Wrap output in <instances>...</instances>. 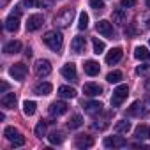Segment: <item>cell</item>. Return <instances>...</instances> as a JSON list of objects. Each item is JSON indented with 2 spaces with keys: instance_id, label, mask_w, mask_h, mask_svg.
<instances>
[{
  "instance_id": "obj_42",
  "label": "cell",
  "mask_w": 150,
  "mask_h": 150,
  "mask_svg": "<svg viewBox=\"0 0 150 150\" xmlns=\"http://www.w3.org/2000/svg\"><path fill=\"white\" fill-rule=\"evenodd\" d=\"M145 4H146V6H148V7H150V0H145Z\"/></svg>"
},
{
  "instance_id": "obj_37",
  "label": "cell",
  "mask_w": 150,
  "mask_h": 150,
  "mask_svg": "<svg viewBox=\"0 0 150 150\" xmlns=\"http://www.w3.org/2000/svg\"><path fill=\"white\" fill-rule=\"evenodd\" d=\"M134 4H136V0H122L120 2V6L124 9H131V7H134Z\"/></svg>"
},
{
  "instance_id": "obj_45",
  "label": "cell",
  "mask_w": 150,
  "mask_h": 150,
  "mask_svg": "<svg viewBox=\"0 0 150 150\" xmlns=\"http://www.w3.org/2000/svg\"><path fill=\"white\" fill-rule=\"evenodd\" d=\"M148 44H150V41H148Z\"/></svg>"
},
{
  "instance_id": "obj_33",
  "label": "cell",
  "mask_w": 150,
  "mask_h": 150,
  "mask_svg": "<svg viewBox=\"0 0 150 150\" xmlns=\"http://www.w3.org/2000/svg\"><path fill=\"white\" fill-rule=\"evenodd\" d=\"M92 44H94V53H96V55H101V53L104 51V48H106V46H104V42H103V41H99L97 37H94Z\"/></svg>"
},
{
  "instance_id": "obj_43",
  "label": "cell",
  "mask_w": 150,
  "mask_h": 150,
  "mask_svg": "<svg viewBox=\"0 0 150 150\" xmlns=\"http://www.w3.org/2000/svg\"><path fill=\"white\" fill-rule=\"evenodd\" d=\"M146 87H148V88H150V80H148V81H146Z\"/></svg>"
},
{
  "instance_id": "obj_23",
  "label": "cell",
  "mask_w": 150,
  "mask_h": 150,
  "mask_svg": "<svg viewBox=\"0 0 150 150\" xmlns=\"http://www.w3.org/2000/svg\"><path fill=\"white\" fill-rule=\"evenodd\" d=\"M85 72L88 74V76H97V74H99V64L96 60L85 62Z\"/></svg>"
},
{
  "instance_id": "obj_26",
  "label": "cell",
  "mask_w": 150,
  "mask_h": 150,
  "mask_svg": "<svg viewBox=\"0 0 150 150\" xmlns=\"http://www.w3.org/2000/svg\"><path fill=\"white\" fill-rule=\"evenodd\" d=\"M67 125H69V129H78V127H81V125H83V117L78 115V113H76V115H72Z\"/></svg>"
},
{
  "instance_id": "obj_29",
  "label": "cell",
  "mask_w": 150,
  "mask_h": 150,
  "mask_svg": "<svg viewBox=\"0 0 150 150\" xmlns=\"http://www.w3.org/2000/svg\"><path fill=\"white\" fill-rule=\"evenodd\" d=\"M46 125H48V122H44V120H41L37 125H35V136L37 138H42V136H46Z\"/></svg>"
},
{
  "instance_id": "obj_17",
  "label": "cell",
  "mask_w": 150,
  "mask_h": 150,
  "mask_svg": "<svg viewBox=\"0 0 150 150\" xmlns=\"http://www.w3.org/2000/svg\"><path fill=\"white\" fill-rule=\"evenodd\" d=\"M74 145H76L78 148H90L94 145V139L92 136H85V134H80L76 138V141H74Z\"/></svg>"
},
{
  "instance_id": "obj_10",
  "label": "cell",
  "mask_w": 150,
  "mask_h": 150,
  "mask_svg": "<svg viewBox=\"0 0 150 150\" xmlns=\"http://www.w3.org/2000/svg\"><path fill=\"white\" fill-rule=\"evenodd\" d=\"M85 46H87V41H85V37H81V35H76V37L71 41V50L76 53V55L83 53V51H85Z\"/></svg>"
},
{
  "instance_id": "obj_5",
  "label": "cell",
  "mask_w": 150,
  "mask_h": 150,
  "mask_svg": "<svg viewBox=\"0 0 150 150\" xmlns=\"http://www.w3.org/2000/svg\"><path fill=\"white\" fill-rule=\"evenodd\" d=\"M148 110L139 103V101H134L131 104V108H127V115L129 117H136V118H141V117H146Z\"/></svg>"
},
{
  "instance_id": "obj_25",
  "label": "cell",
  "mask_w": 150,
  "mask_h": 150,
  "mask_svg": "<svg viewBox=\"0 0 150 150\" xmlns=\"http://www.w3.org/2000/svg\"><path fill=\"white\" fill-rule=\"evenodd\" d=\"M115 131L117 132H122V134H127L131 131V122L129 120H118L115 124Z\"/></svg>"
},
{
  "instance_id": "obj_16",
  "label": "cell",
  "mask_w": 150,
  "mask_h": 150,
  "mask_svg": "<svg viewBox=\"0 0 150 150\" xmlns=\"http://www.w3.org/2000/svg\"><path fill=\"white\" fill-rule=\"evenodd\" d=\"M4 27H6V30H7V32H16V30L20 28V16H16V14H11V16L6 20Z\"/></svg>"
},
{
  "instance_id": "obj_30",
  "label": "cell",
  "mask_w": 150,
  "mask_h": 150,
  "mask_svg": "<svg viewBox=\"0 0 150 150\" xmlns=\"http://www.w3.org/2000/svg\"><path fill=\"white\" fill-rule=\"evenodd\" d=\"M48 139H50V143H51V145H60V143L64 141L62 132H58V131H53V132L48 136Z\"/></svg>"
},
{
  "instance_id": "obj_41",
  "label": "cell",
  "mask_w": 150,
  "mask_h": 150,
  "mask_svg": "<svg viewBox=\"0 0 150 150\" xmlns=\"http://www.w3.org/2000/svg\"><path fill=\"white\" fill-rule=\"evenodd\" d=\"M9 4V0H2V2H0V6H2V7H6Z\"/></svg>"
},
{
  "instance_id": "obj_13",
  "label": "cell",
  "mask_w": 150,
  "mask_h": 150,
  "mask_svg": "<svg viewBox=\"0 0 150 150\" xmlns=\"http://www.w3.org/2000/svg\"><path fill=\"white\" fill-rule=\"evenodd\" d=\"M83 94L88 96V97H97V96L103 94V88L97 83H85L83 85Z\"/></svg>"
},
{
  "instance_id": "obj_44",
  "label": "cell",
  "mask_w": 150,
  "mask_h": 150,
  "mask_svg": "<svg viewBox=\"0 0 150 150\" xmlns=\"http://www.w3.org/2000/svg\"><path fill=\"white\" fill-rule=\"evenodd\" d=\"M148 103H150V96H148Z\"/></svg>"
},
{
  "instance_id": "obj_31",
  "label": "cell",
  "mask_w": 150,
  "mask_h": 150,
  "mask_svg": "<svg viewBox=\"0 0 150 150\" xmlns=\"http://www.w3.org/2000/svg\"><path fill=\"white\" fill-rule=\"evenodd\" d=\"M106 80H108V83H120L122 72H120V71H113V72H110L108 76H106Z\"/></svg>"
},
{
  "instance_id": "obj_9",
  "label": "cell",
  "mask_w": 150,
  "mask_h": 150,
  "mask_svg": "<svg viewBox=\"0 0 150 150\" xmlns=\"http://www.w3.org/2000/svg\"><path fill=\"white\" fill-rule=\"evenodd\" d=\"M96 28H97V32H99L101 35L113 39V27H111V23H110L108 20H101V21H97Z\"/></svg>"
},
{
  "instance_id": "obj_32",
  "label": "cell",
  "mask_w": 150,
  "mask_h": 150,
  "mask_svg": "<svg viewBox=\"0 0 150 150\" xmlns=\"http://www.w3.org/2000/svg\"><path fill=\"white\" fill-rule=\"evenodd\" d=\"M88 27V14L83 11V13H80V21H78V28L80 30H85Z\"/></svg>"
},
{
  "instance_id": "obj_18",
  "label": "cell",
  "mask_w": 150,
  "mask_h": 150,
  "mask_svg": "<svg viewBox=\"0 0 150 150\" xmlns=\"http://www.w3.org/2000/svg\"><path fill=\"white\" fill-rule=\"evenodd\" d=\"M0 103H2V106H4V108L13 110V108L16 106V96H14V94H4V96H2V99H0Z\"/></svg>"
},
{
  "instance_id": "obj_8",
  "label": "cell",
  "mask_w": 150,
  "mask_h": 150,
  "mask_svg": "<svg viewBox=\"0 0 150 150\" xmlns=\"http://www.w3.org/2000/svg\"><path fill=\"white\" fill-rule=\"evenodd\" d=\"M42 23H44V16L42 14H32L27 20V30L28 32H35V30H39L42 27Z\"/></svg>"
},
{
  "instance_id": "obj_3",
  "label": "cell",
  "mask_w": 150,
  "mask_h": 150,
  "mask_svg": "<svg viewBox=\"0 0 150 150\" xmlns=\"http://www.w3.org/2000/svg\"><path fill=\"white\" fill-rule=\"evenodd\" d=\"M127 94H129V88H127V85H118V87L113 90L111 106H113V108H118V106L124 103V99L127 97Z\"/></svg>"
},
{
  "instance_id": "obj_2",
  "label": "cell",
  "mask_w": 150,
  "mask_h": 150,
  "mask_svg": "<svg viewBox=\"0 0 150 150\" xmlns=\"http://www.w3.org/2000/svg\"><path fill=\"white\" fill-rule=\"evenodd\" d=\"M72 18H74V9H64V11L55 18V25H57L58 28H67V27L71 25Z\"/></svg>"
},
{
  "instance_id": "obj_39",
  "label": "cell",
  "mask_w": 150,
  "mask_h": 150,
  "mask_svg": "<svg viewBox=\"0 0 150 150\" xmlns=\"http://www.w3.org/2000/svg\"><path fill=\"white\" fill-rule=\"evenodd\" d=\"M148 69H150V65H148V64H143V65H138V67H136V72H138V74H143V72H146Z\"/></svg>"
},
{
  "instance_id": "obj_34",
  "label": "cell",
  "mask_w": 150,
  "mask_h": 150,
  "mask_svg": "<svg viewBox=\"0 0 150 150\" xmlns=\"http://www.w3.org/2000/svg\"><path fill=\"white\" fill-rule=\"evenodd\" d=\"M18 134H20V132H18L14 127H6V129H4V136H6L7 139H11V141H13Z\"/></svg>"
},
{
  "instance_id": "obj_6",
  "label": "cell",
  "mask_w": 150,
  "mask_h": 150,
  "mask_svg": "<svg viewBox=\"0 0 150 150\" xmlns=\"http://www.w3.org/2000/svg\"><path fill=\"white\" fill-rule=\"evenodd\" d=\"M104 146L106 148H124L127 146V139L122 136H108L104 138Z\"/></svg>"
},
{
  "instance_id": "obj_4",
  "label": "cell",
  "mask_w": 150,
  "mask_h": 150,
  "mask_svg": "<svg viewBox=\"0 0 150 150\" xmlns=\"http://www.w3.org/2000/svg\"><path fill=\"white\" fill-rule=\"evenodd\" d=\"M27 72H28V69H27V65L25 64H14L11 69H9V74L16 80V81H23L25 80V76H27Z\"/></svg>"
},
{
  "instance_id": "obj_28",
  "label": "cell",
  "mask_w": 150,
  "mask_h": 150,
  "mask_svg": "<svg viewBox=\"0 0 150 150\" xmlns=\"http://www.w3.org/2000/svg\"><path fill=\"white\" fill-rule=\"evenodd\" d=\"M35 108H37V104H35L34 101H25V103H23V113H25L27 117H32V115L35 113Z\"/></svg>"
},
{
  "instance_id": "obj_15",
  "label": "cell",
  "mask_w": 150,
  "mask_h": 150,
  "mask_svg": "<svg viewBox=\"0 0 150 150\" xmlns=\"http://www.w3.org/2000/svg\"><path fill=\"white\" fill-rule=\"evenodd\" d=\"M101 111H103V104H101L99 101H88V103H85V113H87V115L96 117V115H99Z\"/></svg>"
},
{
  "instance_id": "obj_1",
  "label": "cell",
  "mask_w": 150,
  "mask_h": 150,
  "mask_svg": "<svg viewBox=\"0 0 150 150\" xmlns=\"http://www.w3.org/2000/svg\"><path fill=\"white\" fill-rule=\"evenodd\" d=\"M42 41H44V44H46L50 50H53V51H60V50H62V44H64V37H62V34H60L58 30H50V32H46L44 37H42Z\"/></svg>"
},
{
  "instance_id": "obj_19",
  "label": "cell",
  "mask_w": 150,
  "mask_h": 150,
  "mask_svg": "<svg viewBox=\"0 0 150 150\" xmlns=\"http://www.w3.org/2000/svg\"><path fill=\"white\" fill-rule=\"evenodd\" d=\"M125 20H127V14H125L124 7H122V9H115V11H113V23H115V25L122 27V25L125 23Z\"/></svg>"
},
{
  "instance_id": "obj_7",
  "label": "cell",
  "mask_w": 150,
  "mask_h": 150,
  "mask_svg": "<svg viewBox=\"0 0 150 150\" xmlns=\"http://www.w3.org/2000/svg\"><path fill=\"white\" fill-rule=\"evenodd\" d=\"M50 72H51V64L46 58H41V60L35 62V74L39 78H46Z\"/></svg>"
},
{
  "instance_id": "obj_20",
  "label": "cell",
  "mask_w": 150,
  "mask_h": 150,
  "mask_svg": "<svg viewBox=\"0 0 150 150\" xmlns=\"http://www.w3.org/2000/svg\"><path fill=\"white\" fill-rule=\"evenodd\" d=\"M58 96L62 99H72V97H76V90H74L72 87H67V85H62L58 88Z\"/></svg>"
},
{
  "instance_id": "obj_35",
  "label": "cell",
  "mask_w": 150,
  "mask_h": 150,
  "mask_svg": "<svg viewBox=\"0 0 150 150\" xmlns=\"http://www.w3.org/2000/svg\"><path fill=\"white\" fill-rule=\"evenodd\" d=\"M90 6H92L94 9L101 11V9H104V0H90Z\"/></svg>"
},
{
  "instance_id": "obj_27",
  "label": "cell",
  "mask_w": 150,
  "mask_h": 150,
  "mask_svg": "<svg viewBox=\"0 0 150 150\" xmlns=\"http://www.w3.org/2000/svg\"><path fill=\"white\" fill-rule=\"evenodd\" d=\"M134 57H136L138 60H146V58H150V51H148L145 46H138V48L134 50Z\"/></svg>"
},
{
  "instance_id": "obj_36",
  "label": "cell",
  "mask_w": 150,
  "mask_h": 150,
  "mask_svg": "<svg viewBox=\"0 0 150 150\" xmlns=\"http://www.w3.org/2000/svg\"><path fill=\"white\" fill-rule=\"evenodd\" d=\"M25 145V138L21 136V134H18L14 139H13V146H23Z\"/></svg>"
},
{
  "instance_id": "obj_11",
  "label": "cell",
  "mask_w": 150,
  "mask_h": 150,
  "mask_svg": "<svg viewBox=\"0 0 150 150\" xmlns=\"http://www.w3.org/2000/svg\"><path fill=\"white\" fill-rule=\"evenodd\" d=\"M62 76H64L65 80L76 81V78H78V72H76V65H74V64H65V65L62 67Z\"/></svg>"
},
{
  "instance_id": "obj_21",
  "label": "cell",
  "mask_w": 150,
  "mask_h": 150,
  "mask_svg": "<svg viewBox=\"0 0 150 150\" xmlns=\"http://www.w3.org/2000/svg\"><path fill=\"white\" fill-rule=\"evenodd\" d=\"M4 51H6L7 55L20 53V51H21V42H20V41H11V42H7V44L4 46Z\"/></svg>"
},
{
  "instance_id": "obj_12",
  "label": "cell",
  "mask_w": 150,
  "mask_h": 150,
  "mask_svg": "<svg viewBox=\"0 0 150 150\" xmlns=\"http://www.w3.org/2000/svg\"><path fill=\"white\" fill-rule=\"evenodd\" d=\"M122 55H124L122 48H113V50L106 55V64H108V65H115V64H118V62L122 60Z\"/></svg>"
},
{
  "instance_id": "obj_24",
  "label": "cell",
  "mask_w": 150,
  "mask_h": 150,
  "mask_svg": "<svg viewBox=\"0 0 150 150\" xmlns=\"http://www.w3.org/2000/svg\"><path fill=\"white\" fill-rule=\"evenodd\" d=\"M134 136H136L138 139H146V138H150V129H148L146 125L139 124V125L134 129Z\"/></svg>"
},
{
  "instance_id": "obj_14",
  "label": "cell",
  "mask_w": 150,
  "mask_h": 150,
  "mask_svg": "<svg viewBox=\"0 0 150 150\" xmlns=\"http://www.w3.org/2000/svg\"><path fill=\"white\" fill-rule=\"evenodd\" d=\"M67 104L64 103V101H57V103H53L51 106H50V115H53V117H60V115H64V113H67Z\"/></svg>"
},
{
  "instance_id": "obj_38",
  "label": "cell",
  "mask_w": 150,
  "mask_h": 150,
  "mask_svg": "<svg viewBox=\"0 0 150 150\" xmlns=\"http://www.w3.org/2000/svg\"><path fill=\"white\" fill-rule=\"evenodd\" d=\"M23 4L32 9V7H37V6H39V0H23Z\"/></svg>"
},
{
  "instance_id": "obj_40",
  "label": "cell",
  "mask_w": 150,
  "mask_h": 150,
  "mask_svg": "<svg viewBox=\"0 0 150 150\" xmlns=\"http://www.w3.org/2000/svg\"><path fill=\"white\" fill-rule=\"evenodd\" d=\"M7 88H9V85H7L6 81L0 83V94H6V92H7Z\"/></svg>"
},
{
  "instance_id": "obj_22",
  "label": "cell",
  "mask_w": 150,
  "mask_h": 150,
  "mask_svg": "<svg viewBox=\"0 0 150 150\" xmlns=\"http://www.w3.org/2000/svg\"><path fill=\"white\" fill-rule=\"evenodd\" d=\"M51 83H37L35 87H34V94H37V96H48L50 92H51Z\"/></svg>"
}]
</instances>
